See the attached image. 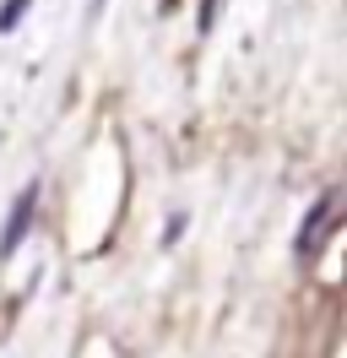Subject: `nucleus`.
<instances>
[{"instance_id": "nucleus-2", "label": "nucleus", "mask_w": 347, "mask_h": 358, "mask_svg": "<svg viewBox=\"0 0 347 358\" xmlns=\"http://www.w3.org/2000/svg\"><path fill=\"white\" fill-rule=\"evenodd\" d=\"M331 223H337V196H320L315 212H309V223L299 228V255H315V250L325 245V228Z\"/></svg>"}, {"instance_id": "nucleus-1", "label": "nucleus", "mask_w": 347, "mask_h": 358, "mask_svg": "<svg viewBox=\"0 0 347 358\" xmlns=\"http://www.w3.org/2000/svg\"><path fill=\"white\" fill-rule=\"evenodd\" d=\"M33 206H38V185H27L17 201H11V217H6V228H0V261L17 255V245L27 239V228H33Z\"/></svg>"}, {"instance_id": "nucleus-3", "label": "nucleus", "mask_w": 347, "mask_h": 358, "mask_svg": "<svg viewBox=\"0 0 347 358\" xmlns=\"http://www.w3.org/2000/svg\"><path fill=\"white\" fill-rule=\"evenodd\" d=\"M22 17H27V0H6V6H0V33H11Z\"/></svg>"}, {"instance_id": "nucleus-4", "label": "nucleus", "mask_w": 347, "mask_h": 358, "mask_svg": "<svg viewBox=\"0 0 347 358\" xmlns=\"http://www.w3.org/2000/svg\"><path fill=\"white\" fill-rule=\"evenodd\" d=\"M217 6H222V0H206V6H201V33H206V27H212V17H217Z\"/></svg>"}]
</instances>
